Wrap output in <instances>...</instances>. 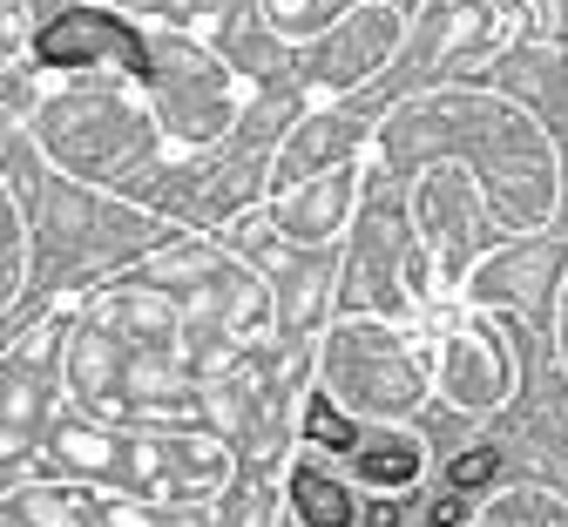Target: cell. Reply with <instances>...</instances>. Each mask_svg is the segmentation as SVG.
Masks as SVG:
<instances>
[{
    "mask_svg": "<svg viewBox=\"0 0 568 527\" xmlns=\"http://www.w3.org/2000/svg\"><path fill=\"white\" fill-rule=\"evenodd\" d=\"M312 439L325 446V454H352V446H359V439H352V426H345V413L338 406H312Z\"/></svg>",
    "mask_w": 568,
    "mask_h": 527,
    "instance_id": "cell-4",
    "label": "cell"
},
{
    "mask_svg": "<svg viewBox=\"0 0 568 527\" xmlns=\"http://www.w3.org/2000/svg\"><path fill=\"white\" fill-rule=\"evenodd\" d=\"M460 520H467V507H460V500H440V507H434V527H460Z\"/></svg>",
    "mask_w": 568,
    "mask_h": 527,
    "instance_id": "cell-6",
    "label": "cell"
},
{
    "mask_svg": "<svg viewBox=\"0 0 568 527\" xmlns=\"http://www.w3.org/2000/svg\"><path fill=\"white\" fill-rule=\"evenodd\" d=\"M298 514H305V527H352L345 487H332V480H318V474H298Z\"/></svg>",
    "mask_w": 568,
    "mask_h": 527,
    "instance_id": "cell-2",
    "label": "cell"
},
{
    "mask_svg": "<svg viewBox=\"0 0 568 527\" xmlns=\"http://www.w3.org/2000/svg\"><path fill=\"white\" fill-rule=\"evenodd\" d=\"M359 474L379 480V487H406L419 474V454H413L406 439H386V446H366V454H359Z\"/></svg>",
    "mask_w": 568,
    "mask_h": 527,
    "instance_id": "cell-3",
    "label": "cell"
},
{
    "mask_svg": "<svg viewBox=\"0 0 568 527\" xmlns=\"http://www.w3.org/2000/svg\"><path fill=\"white\" fill-rule=\"evenodd\" d=\"M41 54H48V61H82V54H122L129 68H142L135 41H129L122 28H109L102 14H68L61 28H48V34H41Z\"/></svg>",
    "mask_w": 568,
    "mask_h": 527,
    "instance_id": "cell-1",
    "label": "cell"
},
{
    "mask_svg": "<svg viewBox=\"0 0 568 527\" xmlns=\"http://www.w3.org/2000/svg\"><path fill=\"white\" fill-rule=\"evenodd\" d=\"M494 474H501L494 446H474V454H460V460H454V487H487Z\"/></svg>",
    "mask_w": 568,
    "mask_h": 527,
    "instance_id": "cell-5",
    "label": "cell"
}]
</instances>
